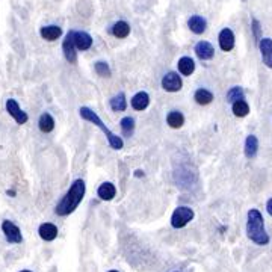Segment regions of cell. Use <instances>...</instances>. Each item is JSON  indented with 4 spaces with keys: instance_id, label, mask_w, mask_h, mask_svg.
Here are the masks:
<instances>
[{
    "instance_id": "cell-8",
    "label": "cell",
    "mask_w": 272,
    "mask_h": 272,
    "mask_svg": "<svg viewBox=\"0 0 272 272\" xmlns=\"http://www.w3.org/2000/svg\"><path fill=\"white\" fill-rule=\"evenodd\" d=\"M6 111H8V114L17 121V124H26V122H28V115H26V112H23L22 109H20L18 103H17L14 98H9V100L6 101Z\"/></svg>"
},
{
    "instance_id": "cell-31",
    "label": "cell",
    "mask_w": 272,
    "mask_h": 272,
    "mask_svg": "<svg viewBox=\"0 0 272 272\" xmlns=\"http://www.w3.org/2000/svg\"><path fill=\"white\" fill-rule=\"evenodd\" d=\"M20 272H30V271H20Z\"/></svg>"
},
{
    "instance_id": "cell-16",
    "label": "cell",
    "mask_w": 272,
    "mask_h": 272,
    "mask_svg": "<svg viewBox=\"0 0 272 272\" xmlns=\"http://www.w3.org/2000/svg\"><path fill=\"white\" fill-rule=\"evenodd\" d=\"M187 26H189V29H191L194 33L200 35V33H203V32L206 30L207 23H206V20H204L203 17H200V15H192V17L189 18V22H187Z\"/></svg>"
},
{
    "instance_id": "cell-27",
    "label": "cell",
    "mask_w": 272,
    "mask_h": 272,
    "mask_svg": "<svg viewBox=\"0 0 272 272\" xmlns=\"http://www.w3.org/2000/svg\"><path fill=\"white\" fill-rule=\"evenodd\" d=\"M245 97V92L241 87H233L227 92V101L230 103H235V101H239V100H243Z\"/></svg>"
},
{
    "instance_id": "cell-13",
    "label": "cell",
    "mask_w": 272,
    "mask_h": 272,
    "mask_svg": "<svg viewBox=\"0 0 272 272\" xmlns=\"http://www.w3.org/2000/svg\"><path fill=\"white\" fill-rule=\"evenodd\" d=\"M74 44L77 50H88L92 46V38L87 32H76L74 30Z\"/></svg>"
},
{
    "instance_id": "cell-26",
    "label": "cell",
    "mask_w": 272,
    "mask_h": 272,
    "mask_svg": "<svg viewBox=\"0 0 272 272\" xmlns=\"http://www.w3.org/2000/svg\"><path fill=\"white\" fill-rule=\"evenodd\" d=\"M120 125H121V130H122V135L124 136H132V133L135 130V121H133V118H130V117L122 118L121 122H120Z\"/></svg>"
},
{
    "instance_id": "cell-28",
    "label": "cell",
    "mask_w": 272,
    "mask_h": 272,
    "mask_svg": "<svg viewBox=\"0 0 272 272\" xmlns=\"http://www.w3.org/2000/svg\"><path fill=\"white\" fill-rule=\"evenodd\" d=\"M95 71H97V74H100L103 77H109L111 76V68H109V65L106 64V62H97V64H95Z\"/></svg>"
},
{
    "instance_id": "cell-32",
    "label": "cell",
    "mask_w": 272,
    "mask_h": 272,
    "mask_svg": "<svg viewBox=\"0 0 272 272\" xmlns=\"http://www.w3.org/2000/svg\"><path fill=\"white\" fill-rule=\"evenodd\" d=\"M109 272H118V271H109Z\"/></svg>"
},
{
    "instance_id": "cell-21",
    "label": "cell",
    "mask_w": 272,
    "mask_h": 272,
    "mask_svg": "<svg viewBox=\"0 0 272 272\" xmlns=\"http://www.w3.org/2000/svg\"><path fill=\"white\" fill-rule=\"evenodd\" d=\"M112 33L117 38H127L129 33H130V26L125 22H117L112 26Z\"/></svg>"
},
{
    "instance_id": "cell-6",
    "label": "cell",
    "mask_w": 272,
    "mask_h": 272,
    "mask_svg": "<svg viewBox=\"0 0 272 272\" xmlns=\"http://www.w3.org/2000/svg\"><path fill=\"white\" fill-rule=\"evenodd\" d=\"M183 87V83H181V79L177 73L171 71V73H166L162 79V88L165 91H168V92H177L180 91Z\"/></svg>"
},
{
    "instance_id": "cell-7",
    "label": "cell",
    "mask_w": 272,
    "mask_h": 272,
    "mask_svg": "<svg viewBox=\"0 0 272 272\" xmlns=\"http://www.w3.org/2000/svg\"><path fill=\"white\" fill-rule=\"evenodd\" d=\"M2 230H3V233H5V238H6L11 243H22V241H23L22 232H20V228H18L14 222H11V221H3Z\"/></svg>"
},
{
    "instance_id": "cell-14",
    "label": "cell",
    "mask_w": 272,
    "mask_h": 272,
    "mask_svg": "<svg viewBox=\"0 0 272 272\" xmlns=\"http://www.w3.org/2000/svg\"><path fill=\"white\" fill-rule=\"evenodd\" d=\"M97 194H98V197H100L101 200H104V201H111V200L115 197V194H117V189H115V186H114L112 183L106 181V183L100 184V187H98Z\"/></svg>"
},
{
    "instance_id": "cell-19",
    "label": "cell",
    "mask_w": 272,
    "mask_h": 272,
    "mask_svg": "<svg viewBox=\"0 0 272 272\" xmlns=\"http://www.w3.org/2000/svg\"><path fill=\"white\" fill-rule=\"evenodd\" d=\"M179 71L183 74V76H191L195 70V62L191 59V58H187V56H183L180 60H179Z\"/></svg>"
},
{
    "instance_id": "cell-22",
    "label": "cell",
    "mask_w": 272,
    "mask_h": 272,
    "mask_svg": "<svg viewBox=\"0 0 272 272\" xmlns=\"http://www.w3.org/2000/svg\"><path fill=\"white\" fill-rule=\"evenodd\" d=\"M166 122H168L173 129H180L184 124V117L179 112V111H173L166 117Z\"/></svg>"
},
{
    "instance_id": "cell-9",
    "label": "cell",
    "mask_w": 272,
    "mask_h": 272,
    "mask_svg": "<svg viewBox=\"0 0 272 272\" xmlns=\"http://www.w3.org/2000/svg\"><path fill=\"white\" fill-rule=\"evenodd\" d=\"M260 53H262V59L263 64L269 68H272V39L271 38H262L260 43Z\"/></svg>"
},
{
    "instance_id": "cell-15",
    "label": "cell",
    "mask_w": 272,
    "mask_h": 272,
    "mask_svg": "<svg viewBox=\"0 0 272 272\" xmlns=\"http://www.w3.org/2000/svg\"><path fill=\"white\" fill-rule=\"evenodd\" d=\"M149 103H150V97L147 92H138L133 98H132V108L135 111H144V109H147L149 106Z\"/></svg>"
},
{
    "instance_id": "cell-2",
    "label": "cell",
    "mask_w": 272,
    "mask_h": 272,
    "mask_svg": "<svg viewBox=\"0 0 272 272\" xmlns=\"http://www.w3.org/2000/svg\"><path fill=\"white\" fill-rule=\"evenodd\" d=\"M246 233H248V238L253 242H256L257 245H266L269 242V236L265 230L263 216L257 209H251L248 212Z\"/></svg>"
},
{
    "instance_id": "cell-10",
    "label": "cell",
    "mask_w": 272,
    "mask_h": 272,
    "mask_svg": "<svg viewBox=\"0 0 272 272\" xmlns=\"http://www.w3.org/2000/svg\"><path fill=\"white\" fill-rule=\"evenodd\" d=\"M219 47L222 52H230L235 47V33L232 32V29H222L219 36Z\"/></svg>"
},
{
    "instance_id": "cell-17",
    "label": "cell",
    "mask_w": 272,
    "mask_h": 272,
    "mask_svg": "<svg viewBox=\"0 0 272 272\" xmlns=\"http://www.w3.org/2000/svg\"><path fill=\"white\" fill-rule=\"evenodd\" d=\"M257 150H259V141L254 135H249L245 141V156L248 159L254 157L257 154Z\"/></svg>"
},
{
    "instance_id": "cell-30",
    "label": "cell",
    "mask_w": 272,
    "mask_h": 272,
    "mask_svg": "<svg viewBox=\"0 0 272 272\" xmlns=\"http://www.w3.org/2000/svg\"><path fill=\"white\" fill-rule=\"evenodd\" d=\"M266 211H268V213L272 216V198L266 203Z\"/></svg>"
},
{
    "instance_id": "cell-4",
    "label": "cell",
    "mask_w": 272,
    "mask_h": 272,
    "mask_svg": "<svg viewBox=\"0 0 272 272\" xmlns=\"http://www.w3.org/2000/svg\"><path fill=\"white\" fill-rule=\"evenodd\" d=\"M194 219V211L191 207L186 206H180L177 207L173 216H171V225L174 228H183L184 225H187L191 221Z\"/></svg>"
},
{
    "instance_id": "cell-3",
    "label": "cell",
    "mask_w": 272,
    "mask_h": 272,
    "mask_svg": "<svg viewBox=\"0 0 272 272\" xmlns=\"http://www.w3.org/2000/svg\"><path fill=\"white\" fill-rule=\"evenodd\" d=\"M79 114H80V117L83 118V120H87V121H90V122H92L94 125H97V127L106 135V138H108V141H109V145L114 149V150H121L122 149V145H124V142H122V139L120 138V136H117V135H114L106 125L103 124V121L98 118V115L94 112V111H91L90 108H80V111H79Z\"/></svg>"
},
{
    "instance_id": "cell-18",
    "label": "cell",
    "mask_w": 272,
    "mask_h": 272,
    "mask_svg": "<svg viewBox=\"0 0 272 272\" xmlns=\"http://www.w3.org/2000/svg\"><path fill=\"white\" fill-rule=\"evenodd\" d=\"M39 33H41V36H43L44 39H47V41H55V39H58L62 35V29L59 26L52 25V26L41 28Z\"/></svg>"
},
{
    "instance_id": "cell-12",
    "label": "cell",
    "mask_w": 272,
    "mask_h": 272,
    "mask_svg": "<svg viewBox=\"0 0 272 272\" xmlns=\"http://www.w3.org/2000/svg\"><path fill=\"white\" fill-rule=\"evenodd\" d=\"M38 233H39V238L43 239V241L50 242V241H55L56 236H58V227L55 224H50V222L41 224Z\"/></svg>"
},
{
    "instance_id": "cell-11",
    "label": "cell",
    "mask_w": 272,
    "mask_h": 272,
    "mask_svg": "<svg viewBox=\"0 0 272 272\" xmlns=\"http://www.w3.org/2000/svg\"><path fill=\"white\" fill-rule=\"evenodd\" d=\"M195 53L201 60H209V59L213 58L215 49L211 43H207V41H200V43L195 46Z\"/></svg>"
},
{
    "instance_id": "cell-20",
    "label": "cell",
    "mask_w": 272,
    "mask_h": 272,
    "mask_svg": "<svg viewBox=\"0 0 272 272\" xmlns=\"http://www.w3.org/2000/svg\"><path fill=\"white\" fill-rule=\"evenodd\" d=\"M39 130L44 133H50L55 129V120L52 118L50 114H43L39 117Z\"/></svg>"
},
{
    "instance_id": "cell-5",
    "label": "cell",
    "mask_w": 272,
    "mask_h": 272,
    "mask_svg": "<svg viewBox=\"0 0 272 272\" xmlns=\"http://www.w3.org/2000/svg\"><path fill=\"white\" fill-rule=\"evenodd\" d=\"M62 50H64L65 59L70 64H76L77 62V53H76V44H74V30H70L62 43Z\"/></svg>"
},
{
    "instance_id": "cell-23",
    "label": "cell",
    "mask_w": 272,
    "mask_h": 272,
    "mask_svg": "<svg viewBox=\"0 0 272 272\" xmlns=\"http://www.w3.org/2000/svg\"><path fill=\"white\" fill-rule=\"evenodd\" d=\"M111 108L115 112H122L127 108V101H125V95L124 94H118L115 97L111 98Z\"/></svg>"
},
{
    "instance_id": "cell-24",
    "label": "cell",
    "mask_w": 272,
    "mask_h": 272,
    "mask_svg": "<svg viewBox=\"0 0 272 272\" xmlns=\"http://www.w3.org/2000/svg\"><path fill=\"white\" fill-rule=\"evenodd\" d=\"M232 109H233V114H235L236 117H239V118H243V117H246V115L249 114V106H248V103H246L245 100L235 101L233 106H232Z\"/></svg>"
},
{
    "instance_id": "cell-29",
    "label": "cell",
    "mask_w": 272,
    "mask_h": 272,
    "mask_svg": "<svg viewBox=\"0 0 272 272\" xmlns=\"http://www.w3.org/2000/svg\"><path fill=\"white\" fill-rule=\"evenodd\" d=\"M253 30H254V36L256 39H262L260 38V23H259V20H253Z\"/></svg>"
},
{
    "instance_id": "cell-1",
    "label": "cell",
    "mask_w": 272,
    "mask_h": 272,
    "mask_svg": "<svg viewBox=\"0 0 272 272\" xmlns=\"http://www.w3.org/2000/svg\"><path fill=\"white\" fill-rule=\"evenodd\" d=\"M83 195H85V181L79 179L71 184V187L65 194V197L62 198L60 203L56 206V213L59 216H67V215L73 213L77 209V206L82 203Z\"/></svg>"
},
{
    "instance_id": "cell-25",
    "label": "cell",
    "mask_w": 272,
    "mask_h": 272,
    "mask_svg": "<svg viewBox=\"0 0 272 272\" xmlns=\"http://www.w3.org/2000/svg\"><path fill=\"white\" fill-rule=\"evenodd\" d=\"M194 98H195V101H197L198 104H203V106H204V104L212 103V100H213V94H212L211 91H207V90L201 88V90H197V92H195Z\"/></svg>"
}]
</instances>
